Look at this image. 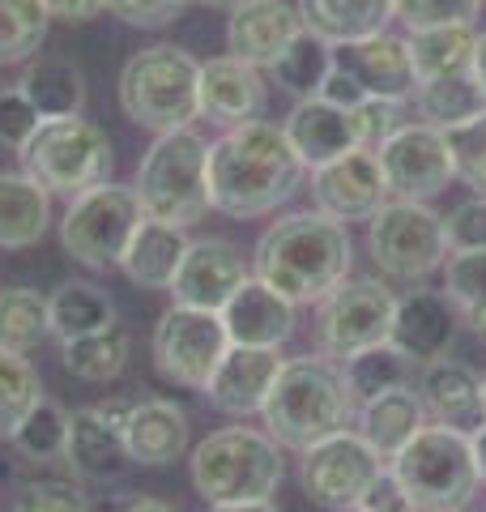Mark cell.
Wrapping results in <instances>:
<instances>
[{"label": "cell", "instance_id": "cell-1", "mask_svg": "<svg viewBox=\"0 0 486 512\" xmlns=\"http://www.w3.org/2000/svg\"><path fill=\"white\" fill-rule=\"evenodd\" d=\"M307 180L282 124L248 120L209 141V210L226 218L278 214Z\"/></svg>", "mask_w": 486, "mask_h": 512}, {"label": "cell", "instance_id": "cell-2", "mask_svg": "<svg viewBox=\"0 0 486 512\" xmlns=\"http://www.w3.org/2000/svg\"><path fill=\"white\" fill-rule=\"evenodd\" d=\"M354 269V239L350 227L320 210L282 214L269 222L252 252V278L273 286L295 308L320 303L337 291Z\"/></svg>", "mask_w": 486, "mask_h": 512}, {"label": "cell", "instance_id": "cell-3", "mask_svg": "<svg viewBox=\"0 0 486 512\" xmlns=\"http://www.w3.org/2000/svg\"><path fill=\"white\" fill-rule=\"evenodd\" d=\"M350 419L354 402L346 393L342 363L329 355L286 359L261 410L265 431L278 440V448H290V453H303L333 431H346Z\"/></svg>", "mask_w": 486, "mask_h": 512}, {"label": "cell", "instance_id": "cell-4", "mask_svg": "<svg viewBox=\"0 0 486 512\" xmlns=\"http://www.w3.org/2000/svg\"><path fill=\"white\" fill-rule=\"evenodd\" d=\"M192 487L205 504L273 500L286 478L282 448L265 427H222L192 448Z\"/></svg>", "mask_w": 486, "mask_h": 512}, {"label": "cell", "instance_id": "cell-5", "mask_svg": "<svg viewBox=\"0 0 486 512\" xmlns=\"http://www.w3.org/2000/svg\"><path fill=\"white\" fill-rule=\"evenodd\" d=\"M137 201L145 218L167 227H192L209 214V141L197 128L158 133L137 163Z\"/></svg>", "mask_w": 486, "mask_h": 512}, {"label": "cell", "instance_id": "cell-6", "mask_svg": "<svg viewBox=\"0 0 486 512\" xmlns=\"http://www.w3.org/2000/svg\"><path fill=\"white\" fill-rule=\"evenodd\" d=\"M197 77L201 60L175 43L141 47L120 69V111L137 128L150 133H175L192 128L197 116Z\"/></svg>", "mask_w": 486, "mask_h": 512}, {"label": "cell", "instance_id": "cell-7", "mask_svg": "<svg viewBox=\"0 0 486 512\" xmlns=\"http://www.w3.org/2000/svg\"><path fill=\"white\" fill-rule=\"evenodd\" d=\"M388 470L414 512H465L482 487L469 436L440 423H427L397 457H388Z\"/></svg>", "mask_w": 486, "mask_h": 512}, {"label": "cell", "instance_id": "cell-8", "mask_svg": "<svg viewBox=\"0 0 486 512\" xmlns=\"http://www.w3.org/2000/svg\"><path fill=\"white\" fill-rule=\"evenodd\" d=\"M22 171L52 197H81L111 180V137L86 116L69 120H43L35 137L18 150Z\"/></svg>", "mask_w": 486, "mask_h": 512}, {"label": "cell", "instance_id": "cell-9", "mask_svg": "<svg viewBox=\"0 0 486 512\" xmlns=\"http://www.w3.org/2000/svg\"><path fill=\"white\" fill-rule=\"evenodd\" d=\"M367 252L384 278L423 282L448 261L444 214H435L427 201L388 197L367 222Z\"/></svg>", "mask_w": 486, "mask_h": 512}, {"label": "cell", "instance_id": "cell-10", "mask_svg": "<svg viewBox=\"0 0 486 512\" xmlns=\"http://www.w3.org/2000/svg\"><path fill=\"white\" fill-rule=\"evenodd\" d=\"M141 201L133 184H99L69 201L60 218V244L86 269H116L128 239L141 227Z\"/></svg>", "mask_w": 486, "mask_h": 512}, {"label": "cell", "instance_id": "cell-11", "mask_svg": "<svg viewBox=\"0 0 486 512\" xmlns=\"http://www.w3.org/2000/svg\"><path fill=\"white\" fill-rule=\"evenodd\" d=\"M388 461L371 448L359 431H333V436L316 440L312 448L299 453V483L307 500L329 508V512H350L363 508L371 483L384 474Z\"/></svg>", "mask_w": 486, "mask_h": 512}, {"label": "cell", "instance_id": "cell-12", "mask_svg": "<svg viewBox=\"0 0 486 512\" xmlns=\"http://www.w3.org/2000/svg\"><path fill=\"white\" fill-rule=\"evenodd\" d=\"M397 295L380 278H346L316 303V346L329 359H350L359 350L388 342Z\"/></svg>", "mask_w": 486, "mask_h": 512}, {"label": "cell", "instance_id": "cell-13", "mask_svg": "<svg viewBox=\"0 0 486 512\" xmlns=\"http://www.w3.org/2000/svg\"><path fill=\"white\" fill-rule=\"evenodd\" d=\"M226 350H231V338H226L222 316L205 308H184V303H171L158 316L154 338H150L158 376L180 384V389H197V393L209 384Z\"/></svg>", "mask_w": 486, "mask_h": 512}, {"label": "cell", "instance_id": "cell-14", "mask_svg": "<svg viewBox=\"0 0 486 512\" xmlns=\"http://www.w3.org/2000/svg\"><path fill=\"white\" fill-rule=\"evenodd\" d=\"M376 158H380L388 197H401V201H431L457 180L448 133L423 120H410L405 128H397L376 150Z\"/></svg>", "mask_w": 486, "mask_h": 512}, {"label": "cell", "instance_id": "cell-15", "mask_svg": "<svg viewBox=\"0 0 486 512\" xmlns=\"http://www.w3.org/2000/svg\"><path fill=\"white\" fill-rule=\"evenodd\" d=\"M307 192H312V205L320 214L346 222V227L350 222H371V214L388 201L380 158L371 150H350L342 158H333V163L312 167Z\"/></svg>", "mask_w": 486, "mask_h": 512}, {"label": "cell", "instance_id": "cell-16", "mask_svg": "<svg viewBox=\"0 0 486 512\" xmlns=\"http://www.w3.org/2000/svg\"><path fill=\"white\" fill-rule=\"evenodd\" d=\"M248 278H252V261L243 256L239 244H231V239H222V235L192 239L180 269H175L171 299L184 303V308L222 312L226 299H231Z\"/></svg>", "mask_w": 486, "mask_h": 512}, {"label": "cell", "instance_id": "cell-17", "mask_svg": "<svg viewBox=\"0 0 486 512\" xmlns=\"http://www.w3.org/2000/svg\"><path fill=\"white\" fill-rule=\"evenodd\" d=\"M333 64L354 77V86L363 90V99H393V103H410L418 90L414 64H410V47L401 35H367V39H350L333 47Z\"/></svg>", "mask_w": 486, "mask_h": 512}, {"label": "cell", "instance_id": "cell-18", "mask_svg": "<svg viewBox=\"0 0 486 512\" xmlns=\"http://www.w3.org/2000/svg\"><path fill=\"white\" fill-rule=\"evenodd\" d=\"M269 103L265 73L256 64H243L235 56H214L201 64L197 77V116L226 128H239L248 120H261Z\"/></svg>", "mask_w": 486, "mask_h": 512}, {"label": "cell", "instance_id": "cell-19", "mask_svg": "<svg viewBox=\"0 0 486 512\" xmlns=\"http://www.w3.org/2000/svg\"><path fill=\"white\" fill-rule=\"evenodd\" d=\"M414 393L423 402L427 419L440 423L461 436H478L486 427V406H482V376L461 359H431L418 363Z\"/></svg>", "mask_w": 486, "mask_h": 512}, {"label": "cell", "instance_id": "cell-20", "mask_svg": "<svg viewBox=\"0 0 486 512\" xmlns=\"http://www.w3.org/2000/svg\"><path fill=\"white\" fill-rule=\"evenodd\" d=\"M282 355L265 346H231L222 355V363L214 367V376L205 384V402L231 414V419H252V414L265 410V397L273 389V380L282 372Z\"/></svg>", "mask_w": 486, "mask_h": 512}, {"label": "cell", "instance_id": "cell-21", "mask_svg": "<svg viewBox=\"0 0 486 512\" xmlns=\"http://www.w3.org/2000/svg\"><path fill=\"white\" fill-rule=\"evenodd\" d=\"M299 35L303 18L290 0H239L226 18V52L256 69H273V60Z\"/></svg>", "mask_w": 486, "mask_h": 512}, {"label": "cell", "instance_id": "cell-22", "mask_svg": "<svg viewBox=\"0 0 486 512\" xmlns=\"http://www.w3.org/2000/svg\"><path fill=\"white\" fill-rule=\"evenodd\" d=\"M457 308L448 303L444 291H431V286H414L397 299L393 312V329H388V342H393L401 355H410L414 363H431L444 359L452 338H457Z\"/></svg>", "mask_w": 486, "mask_h": 512}, {"label": "cell", "instance_id": "cell-23", "mask_svg": "<svg viewBox=\"0 0 486 512\" xmlns=\"http://www.w3.org/2000/svg\"><path fill=\"white\" fill-rule=\"evenodd\" d=\"M226 325L231 346H265V350H282L295 333V303L282 299L273 286L261 278H248L239 291L226 299V308L218 312Z\"/></svg>", "mask_w": 486, "mask_h": 512}, {"label": "cell", "instance_id": "cell-24", "mask_svg": "<svg viewBox=\"0 0 486 512\" xmlns=\"http://www.w3.org/2000/svg\"><path fill=\"white\" fill-rule=\"evenodd\" d=\"M188 410L175 406L171 397H145V402L128 406L124 419V448L133 466H175L188 453Z\"/></svg>", "mask_w": 486, "mask_h": 512}, {"label": "cell", "instance_id": "cell-25", "mask_svg": "<svg viewBox=\"0 0 486 512\" xmlns=\"http://www.w3.org/2000/svg\"><path fill=\"white\" fill-rule=\"evenodd\" d=\"M282 133H286L290 150L299 154V163L307 171L333 163V158H342L350 150H359L350 111L324 103V99H303V103L290 107V116L282 120Z\"/></svg>", "mask_w": 486, "mask_h": 512}, {"label": "cell", "instance_id": "cell-26", "mask_svg": "<svg viewBox=\"0 0 486 512\" xmlns=\"http://www.w3.org/2000/svg\"><path fill=\"white\" fill-rule=\"evenodd\" d=\"M64 466L77 478H94V483H111L120 478L133 457L124 448V431L116 423H107L99 406L73 410L69 414V444H64Z\"/></svg>", "mask_w": 486, "mask_h": 512}, {"label": "cell", "instance_id": "cell-27", "mask_svg": "<svg viewBox=\"0 0 486 512\" xmlns=\"http://www.w3.org/2000/svg\"><path fill=\"white\" fill-rule=\"evenodd\" d=\"M188 244L192 239L180 227L141 218V227L133 231V239H128V248L120 256V269L128 274V282L145 286V291H171L175 269H180Z\"/></svg>", "mask_w": 486, "mask_h": 512}, {"label": "cell", "instance_id": "cell-28", "mask_svg": "<svg viewBox=\"0 0 486 512\" xmlns=\"http://www.w3.org/2000/svg\"><path fill=\"white\" fill-rule=\"evenodd\" d=\"M354 419H359L354 431H359V436L388 461L427 427V410H423V402H418V393L410 384V389H393L384 397H371V402H363L359 410H354Z\"/></svg>", "mask_w": 486, "mask_h": 512}, {"label": "cell", "instance_id": "cell-29", "mask_svg": "<svg viewBox=\"0 0 486 512\" xmlns=\"http://www.w3.org/2000/svg\"><path fill=\"white\" fill-rule=\"evenodd\" d=\"M52 227V192L26 171H0V248H35Z\"/></svg>", "mask_w": 486, "mask_h": 512}, {"label": "cell", "instance_id": "cell-30", "mask_svg": "<svg viewBox=\"0 0 486 512\" xmlns=\"http://www.w3.org/2000/svg\"><path fill=\"white\" fill-rule=\"evenodd\" d=\"M18 90L39 111V120H69L86 107V73L64 56H35L26 60Z\"/></svg>", "mask_w": 486, "mask_h": 512}, {"label": "cell", "instance_id": "cell-31", "mask_svg": "<svg viewBox=\"0 0 486 512\" xmlns=\"http://www.w3.org/2000/svg\"><path fill=\"white\" fill-rule=\"evenodd\" d=\"M303 30H312L324 43H350L380 35L393 22V0H299Z\"/></svg>", "mask_w": 486, "mask_h": 512}, {"label": "cell", "instance_id": "cell-32", "mask_svg": "<svg viewBox=\"0 0 486 512\" xmlns=\"http://www.w3.org/2000/svg\"><path fill=\"white\" fill-rule=\"evenodd\" d=\"M47 325H52V338L60 342L86 338V333L116 325V303L94 282H60L47 295Z\"/></svg>", "mask_w": 486, "mask_h": 512}, {"label": "cell", "instance_id": "cell-33", "mask_svg": "<svg viewBox=\"0 0 486 512\" xmlns=\"http://www.w3.org/2000/svg\"><path fill=\"white\" fill-rule=\"evenodd\" d=\"M414 359L401 355V350L393 342H376L359 350V355L342 359V380H346V393L354 410H359L363 402H371V397H384L393 389H410L414 384Z\"/></svg>", "mask_w": 486, "mask_h": 512}, {"label": "cell", "instance_id": "cell-34", "mask_svg": "<svg viewBox=\"0 0 486 512\" xmlns=\"http://www.w3.org/2000/svg\"><path fill=\"white\" fill-rule=\"evenodd\" d=\"M410 47V64L418 86L435 82L448 73H469L474 69V47H478V30L474 26H431V30H410L405 35Z\"/></svg>", "mask_w": 486, "mask_h": 512}, {"label": "cell", "instance_id": "cell-35", "mask_svg": "<svg viewBox=\"0 0 486 512\" xmlns=\"http://www.w3.org/2000/svg\"><path fill=\"white\" fill-rule=\"evenodd\" d=\"M414 111L418 120L440 128V133H452V128L469 124L474 116L486 111V99L474 82V69L469 73H448V77H435V82H423L414 90Z\"/></svg>", "mask_w": 486, "mask_h": 512}, {"label": "cell", "instance_id": "cell-36", "mask_svg": "<svg viewBox=\"0 0 486 512\" xmlns=\"http://www.w3.org/2000/svg\"><path fill=\"white\" fill-rule=\"evenodd\" d=\"M60 346H64V372L86 380V384H107L128 367L133 333L124 325H107L99 333H86V338H73V342H60Z\"/></svg>", "mask_w": 486, "mask_h": 512}, {"label": "cell", "instance_id": "cell-37", "mask_svg": "<svg viewBox=\"0 0 486 512\" xmlns=\"http://www.w3.org/2000/svg\"><path fill=\"white\" fill-rule=\"evenodd\" d=\"M329 69H333V43H324L312 30H303V35L273 60L269 73H273V82H278V90H286L295 103H303V99H320V86H324V77H329Z\"/></svg>", "mask_w": 486, "mask_h": 512}, {"label": "cell", "instance_id": "cell-38", "mask_svg": "<svg viewBox=\"0 0 486 512\" xmlns=\"http://www.w3.org/2000/svg\"><path fill=\"white\" fill-rule=\"evenodd\" d=\"M448 303L469 325L478 342H486V248L478 252H448L444 261V286Z\"/></svg>", "mask_w": 486, "mask_h": 512}, {"label": "cell", "instance_id": "cell-39", "mask_svg": "<svg viewBox=\"0 0 486 512\" xmlns=\"http://www.w3.org/2000/svg\"><path fill=\"white\" fill-rule=\"evenodd\" d=\"M52 338L47 325V295H39L35 286H5L0 291V346L30 355Z\"/></svg>", "mask_w": 486, "mask_h": 512}, {"label": "cell", "instance_id": "cell-40", "mask_svg": "<svg viewBox=\"0 0 486 512\" xmlns=\"http://www.w3.org/2000/svg\"><path fill=\"white\" fill-rule=\"evenodd\" d=\"M43 402L39 367L18 350L0 346V440H13L22 419Z\"/></svg>", "mask_w": 486, "mask_h": 512}, {"label": "cell", "instance_id": "cell-41", "mask_svg": "<svg viewBox=\"0 0 486 512\" xmlns=\"http://www.w3.org/2000/svg\"><path fill=\"white\" fill-rule=\"evenodd\" d=\"M47 26H52V13L43 9V0H0V69L35 60Z\"/></svg>", "mask_w": 486, "mask_h": 512}, {"label": "cell", "instance_id": "cell-42", "mask_svg": "<svg viewBox=\"0 0 486 512\" xmlns=\"http://www.w3.org/2000/svg\"><path fill=\"white\" fill-rule=\"evenodd\" d=\"M26 461H64V444H69V410H60L56 402H43L35 406L22 419V427L13 431L9 440Z\"/></svg>", "mask_w": 486, "mask_h": 512}, {"label": "cell", "instance_id": "cell-43", "mask_svg": "<svg viewBox=\"0 0 486 512\" xmlns=\"http://www.w3.org/2000/svg\"><path fill=\"white\" fill-rule=\"evenodd\" d=\"M13 512H90V495L69 474H43L18 487Z\"/></svg>", "mask_w": 486, "mask_h": 512}, {"label": "cell", "instance_id": "cell-44", "mask_svg": "<svg viewBox=\"0 0 486 512\" xmlns=\"http://www.w3.org/2000/svg\"><path fill=\"white\" fill-rule=\"evenodd\" d=\"M486 0H393V18L405 30L431 26H474Z\"/></svg>", "mask_w": 486, "mask_h": 512}, {"label": "cell", "instance_id": "cell-45", "mask_svg": "<svg viewBox=\"0 0 486 512\" xmlns=\"http://www.w3.org/2000/svg\"><path fill=\"white\" fill-rule=\"evenodd\" d=\"M448 150H452V167H457V180H465L469 188L486 197V111L474 116L469 124L452 128L448 133Z\"/></svg>", "mask_w": 486, "mask_h": 512}, {"label": "cell", "instance_id": "cell-46", "mask_svg": "<svg viewBox=\"0 0 486 512\" xmlns=\"http://www.w3.org/2000/svg\"><path fill=\"white\" fill-rule=\"evenodd\" d=\"M354 120V137H359V150H371L376 154L397 128L410 124V111L405 103H393V99H363L359 107L350 111Z\"/></svg>", "mask_w": 486, "mask_h": 512}, {"label": "cell", "instance_id": "cell-47", "mask_svg": "<svg viewBox=\"0 0 486 512\" xmlns=\"http://www.w3.org/2000/svg\"><path fill=\"white\" fill-rule=\"evenodd\" d=\"M444 235H448V252H478L486 248V197H465L448 210L444 218Z\"/></svg>", "mask_w": 486, "mask_h": 512}, {"label": "cell", "instance_id": "cell-48", "mask_svg": "<svg viewBox=\"0 0 486 512\" xmlns=\"http://www.w3.org/2000/svg\"><path fill=\"white\" fill-rule=\"evenodd\" d=\"M39 111L30 107V99L18 90V86H5L0 90V146L5 150H22L39 128Z\"/></svg>", "mask_w": 486, "mask_h": 512}, {"label": "cell", "instance_id": "cell-49", "mask_svg": "<svg viewBox=\"0 0 486 512\" xmlns=\"http://www.w3.org/2000/svg\"><path fill=\"white\" fill-rule=\"evenodd\" d=\"M184 5L188 0H103V9L111 13V18H120L124 26H137V30L171 26L184 13Z\"/></svg>", "mask_w": 486, "mask_h": 512}, {"label": "cell", "instance_id": "cell-50", "mask_svg": "<svg viewBox=\"0 0 486 512\" xmlns=\"http://www.w3.org/2000/svg\"><path fill=\"white\" fill-rule=\"evenodd\" d=\"M363 508H367V512H414V508H410V495L401 491V483L393 478V470H388V466H384V474L376 478V483H371Z\"/></svg>", "mask_w": 486, "mask_h": 512}, {"label": "cell", "instance_id": "cell-51", "mask_svg": "<svg viewBox=\"0 0 486 512\" xmlns=\"http://www.w3.org/2000/svg\"><path fill=\"white\" fill-rule=\"evenodd\" d=\"M43 9L60 22H90L103 13V0H43Z\"/></svg>", "mask_w": 486, "mask_h": 512}, {"label": "cell", "instance_id": "cell-52", "mask_svg": "<svg viewBox=\"0 0 486 512\" xmlns=\"http://www.w3.org/2000/svg\"><path fill=\"white\" fill-rule=\"evenodd\" d=\"M116 512H175L167 500H158V495H133V500H124Z\"/></svg>", "mask_w": 486, "mask_h": 512}, {"label": "cell", "instance_id": "cell-53", "mask_svg": "<svg viewBox=\"0 0 486 512\" xmlns=\"http://www.w3.org/2000/svg\"><path fill=\"white\" fill-rule=\"evenodd\" d=\"M209 512H282L273 500H248V504H209Z\"/></svg>", "mask_w": 486, "mask_h": 512}, {"label": "cell", "instance_id": "cell-54", "mask_svg": "<svg viewBox=\"0 0 486 512\" xmlns=\"http://www.w3.org/2000/svg\"><path fill=\"white\" fill-rule=\"evenodd\" d=\"M474 82H478L482 99H486V30L478 35V47H474Z\"/></svg>", "mask_w": 486, "mask_h": 512}, {"label": "cell", "instance_id": "cell-55", "mask_svg": "<svg viewBox=\"0 0 486 512\" xmlns=\"http://www.w3.org/2000/svg\"><path fill=\"white\" fill-rule=\"evenodd\" d=\"M469 448H474V466H478V483H486V427L478 436H469Z\"/></svg>", "mask_w": 486, "mask_h": 512}, {"label": "cell", "instance_id": "cell-56", "mask_svg": "<svg viewBox=\"0 0 486 512\" xmlns=\"http://www.w3.org/2000/svg\"><path fill=\"white\" fill-rule=\"evenodd\" d=\"M197 5H205V9H226V13H231L239 0H197Z\"/></svg>", "mask_w": 486, "mask_h": 512}, {"label": "cell", "instance_id": "cell-57", "mask_svg": "<svg viewBox=\"0 0 486 512\" xmlns=\"http://www.w3.org/2000/svg\"><path fill=\"white\" fill-rule=\"evenodd\" d=\"M482 406H486V376H482Z\"/></svg>", "mask_w": 486, "mask_h": 512}, {"label": "cell", "instance_id": "cell-58", "mask_svg": "<svg viewBox=\"0 0 486 512\" xmlns=\"http://www.w3.org/2000/svg\"><path fill=\"white\" fill-rule=\"evenodd\" d=\"M350 512H367V508H350Z\"/></svg>", "mask_w": 486, "mask_h": 512}]
</instances>
